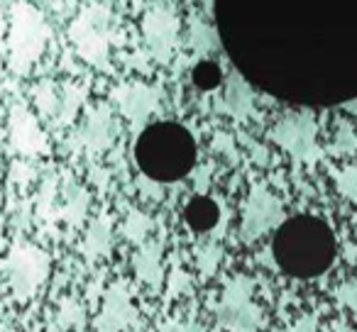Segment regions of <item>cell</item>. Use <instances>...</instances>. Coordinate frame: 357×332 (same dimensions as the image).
<instances>
[{"instance_id": "cell-7", "label": "cell", "mask_w": 357, "mask_h": 332, "mask_svg": "<svg viewBox=\"0 0 357 332\" xmlns=\"http://www.w3.org/2000/svg\"><path fill=\"white\" fill-rule=\"evenodd\" d=\"M337 186L350 200H357V166H350L342 174H337Z\"/></svg>"}, {"instance_id": "cell-2", "label": "cell", "mask_w": 357, "mask_h": 332, "mask_svg": "<svg viewBox=\"0 0 357 332\" xmlns=\"http://www.w3.org/2000/svg\"><path fill=\"white\" fill-rule=\"evenodd\" d=\"M277 262L291 274H313L326 264V235L313 220H291L274 242Z\"/></svg>"}, {"instance_id": "cell-8", "label": "cell", "mask_w": 357, "mask_h": 332, "mask_svg": "<svg viewBox=\"0 0 357 332\" xmlns=\"http://www.w3.org/2000/svg\"><path fill=\"white\" fill-rule=\"evenodd\" d=\"M289 332H316V317H313V315L301 317V320H298Z\"/></svg>"}, {"instance_id": "cell-10", "label": "cell", "mask_w": 357, "mask_h": 332, "mask_svg": "<svg viewBox=\"0 0 357 332\" xmlns=\"http://www.w3.org/2000/svg\"><path fill=\"white\" fill-rule=\"evenodd\" d=\"M345 110H352V115H357V100H350V103H345Z\"/></svg>"}, {"instance_id": "cell-3", "label": "cell", "mask_w": 357, "mask_h": 332, "mask_svg": "<svg viewBox=\"0 0 357 332\" xmlns=\"http://www.w3.org/2000/svg\"><path fill=\"white\" fill-rule=\"evenodd\" d=\"M184 218L191 230L206 232V230H211L215 223H218V205H215L211 198H194V200H189V205H186Z\"/></svg>"}, {"instance_id": "cell-6", "label": "cell", "mask_w": 357, "mask_h": 332, "mask_svg": "<svg viewBox=\"0 0 357 332\" xmlns=\"http://www.w3.org/2000/svg\"><path fill=\"white\" fill-rule=\"evenodd\" d=\"M335 296H337V301H340L345 308H350L352 315L357 317V278H352V281L342 283V286L337 288Z\"/></svg>"}, {"instance_id": "cell-4", "label": "cell", "mask_w": 357, "mask_h": 332, "mask_svg": "<svg viewBox=\"0 0 357 332\" xmlns=\"http://www.w3.org/2000/svg\"><path fill=\"white\" fill-rule=\"evenodd\" d=\"M220 81H223V74H220V66L213 61H201L194 69V84L201 90H213Z\"/></svg>"}, {"instance_id": "cell-1", "label": "cell", "mask_w": 357, "mask_h": 332, "mask_svg": "<svg viewBox=\"0 0 357 332\" xmlns=\"http://www.w3.org/2000/svg\"><path fill=\"white\" fill-rule=\"evenodd\" d=\"M137 166L154 181L184 179L196 161V142L189 129L176 122H157L147 127L135 147Z\"/></svg>"}, {"instance_id": "cell-9", "label": "cell", "mask_w": 357, "mask_h": 332, "mask_svg": "<svg viewBox=\"0 0 357 332\" xmlns=\"http://www.w3.org/2000/svg\"><path fill=\"white\" fill-rule=\"evenodd\" d=\"M335 332H357V330H355V327L347 325V322H340V325L335 327Z\"/></svg>"}, {"instance_id": "cell-5", "label": "cell", "mask_w": 357, "mask_h": 332, "mask_svg": "<svg viewBox=\"0 0 357 332\" xmlns=\"http://www.w3.org/2000/svg\"><path fill=\"white\" fill-rule=\"evenodd\" d=\"M335 152L337 154H352L357 152V134L350 127V122H337V139H335Z\"/></svg>"}]
</instances>
